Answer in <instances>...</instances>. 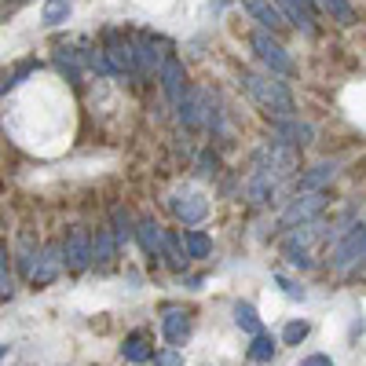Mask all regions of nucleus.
I'll return each instance as SVG.
<instances>
[{"label":"nucleus","mask_w":366,"mask_h":366,"mask_svg":"<svg viewBox=\"0 0 366 366\" xmlns=\"http://www.w3.org/2000/svg\"><path fill=\"white\" fill-rule=\"evenodd\" d=\"M242 88L249 92V99L271 117V121H290L297 117V99L293 92L274 81L271 74H253V70H242Z\"/></svg>","instance_id":"f257e3e1"},{"label":"nucleus","mask_w":366,"mask_h":366,"mask_svg":"<svg viewBox=\"0 0 366 366\" xmlns=\"http://www.w3.org/2000/svg\"><path fill=\"white\" fill-rule=\"evenodd\" d=\"M366 260V224L348 227L330 249V267L333 271H352L355 264Z\"/></svg>","instance_id":"f03ea898"},{"label":"nucleus","mask_w":366,"mask_h":366,"mask_svg":"<svg viewBox=\"0 0 366 366\" xmlns=\"http://www.w3.org/2000/svg\"><path fill=\"white\" fill-rule=\"evenodd\" d=\"M253 169H264V172H271L274 179H282V176H293V172L300 169V154H297V147H286V143H279V139H271V143H264V147L257 150Z\"/></svg>","instance_id":"7ed1b4c3"},{"label":"nucleus","mask_w":366,"mask_h":366,"mask_svg":"<svg viewBox=\"0 0 366 366\" xmlns=\"http://www.w3.org/2000/svg\"><path fill=\"white\" fill-rule=\"evenodd\" d=\"M326 191H304L297 194L286 209H282V227H304V224H315L322 217V209H326Z\"/></svg>","instance_id":"20e7f679"},{"label":"nucleus","mask_w":366,"mask_h":366,"mask_svg":"<svg viewBox=\"0 0 366 366\" xmlns=\"http://www.w3.org/2000/svg\"><path fill=\"white\" fill-rule=\"evenodd\" d=\"M249 44H253V51L260 55V63L271 70V74H293L297 66H293V59L286 55V48L274 41L267 29H257V34L249 37Z\"/></svg>","instance_id":"39448f33"},{"label":"nucleus","mask_w":366,"mask_h":366,"mask_svg":"<svg viewBox=\"0 0 366 366\" xmlns=\"http://www.w3.org/2000/svg\"><path fill=\"white\" fill-rule=\"evenodd\" d=\"M132 51H136V74H154L165 66V59H169V44L162 37H150V34H139L132 41Z\"/></svg>","instance_id":"423d86ee"},{"label":"nucleus","mask_w":366,"mask_h":366,"mask_svg":"<svg viewBox=\"0 0 366 366\" xmlns=\"http://www.w3.org/2000/svg\"><path fill=\"white\" fill-rule=\"evenodd\" d=\"M63 264L70 271H84L92 264V238L84 227H70V234L63 242Z\"/></svg>","instance_id":"0eeeda50"},{"label":"nucleus","mask_w":366,"mask_h":366,"mask_svg":"<svg viewBox=\"0 0 366 366\" xmlns=\"http://www.w3.org/2000/svg\"><path fill=\"white\" fill-rule=\"evenodd\" d=\"M279 11L300 29L304 37H319V22H315V0H279Z\"/></svg>","instance_id":"6e6552de"},{"label":"nucleus","mask_w":366,"mask_h":366,"mask_svg":"<svg viewBox=\"0 0 366 366\" xmlns=\"http://www.w3.org/2000/svg\"><path fill=\"white\" fill-rule=\"evenodd\" d=\"M242 8H246V15L260 29H267V34H282V29H286V15L279 11L274 0H242Z\"/></svg>","instance_id":"1a4fd4ad"},{"label":"nucleus","mask_w":366,"mask_h":366,"mask_svg":"<svg viewBox=\"0 0 366 366\" xmlns=\"http://www.w3.org/2000/svg\"><path fill=\"white\" fill-rule=\"evenodd\" d=\"M172 212H176V220L183 227H194L209 217V198L198 194V191H187V194H176L172 198Z\"/></svg>","instance_id":"9d476101"},{"label":"nucleus","mask_w":366,"mask_h":366,"mask_svg":"<svg viewBox=\"0 0 366 366\" xmlns=\"http://www.w3.org/2000/svg\"><path fill=\"white\" fill-rule=\"evenodd\" d=\"M271 132H274V139L279 143H286V147H308V143H315V129L312 125H304V121H297V117H290V121H271Z\"/></svg>","instance_id":"9b49d317"},{"label":"nucleus","mask_w":366,"mask_h":366,"mask_svg":"<svg viewBox=\"0 0 366 366\" xmlns=\"http://www.w3.org/2000/svg\"><path fill=\"white\" fill-rule=\"evenodd\" d=\"M107 59L114 74H136V51H132V41H125L121 34H107Z\"/></svg>","instance_id":"f8f14e48"},{"label":"nucleus","mask_w":366,"mask_h":366,"mask_svg":"<svg viewBox=\"0 0 366 366\" xmlns=\"http://www.w3.org/2000/svg\"><path fill=\"white\" fill-rule=\"evenodd\" d=\"M209 96L202 88H191V92H183V99H179V121L183 125H191V129H198L202 121H205V114H209Z\"/></svg>","instance_id":"ddd939ff"},{"label":"nucleus","mask_w":366,"mask_h":366,"mask_svg":"<svg viewBox=\"0 0 366 366\" xmlns=\"http://www.w3.org/2000/svg\"><path fill=\"white\" fill-rule=\"evenodd\" d=\"M59 253H63L59 246H44V249L37 253L34 271H29V282H34V286H48V282H55L59 267H63V257H59Z\"/></svg>","instance_id":"4468645a"},{"label":"nucleus","mask_w":366,"mask_h":366,"mask_svg":"<svg viewBox=\"0 0 366 366\" xmlns=\"http://www.w3.org/2000/svg\"><path fill=\"white\" fill-rule=\"evenodd\" d=\"M337 169H341V162H319L308 172H300L297 176V194H304V191H326L330 179L337 176Z\"/></svg>","instance_id":"2eb2a0df"},{"label":"nucleus","mask_w":366,"mask_h":366,"mask_svg":"<svg viewBox=\"0 0 366 366\" xmlns=\"http://www.w3.org/2000/svg\"><path fill=\"white\" fill-rule=\"evenodd\" d=\"M158 77H162V92L169 96V103L179 107L183 92H187V88H183V81H187V77H183V63H179L176 55H169V59H165V66L158 70Z\"/></svg>","instance_id":"dca6fc26"},{"label":"nucleus","mask_w":366,"mask_h":366,"mask_svg":"<svg viewBox=\"0 0 366 366\" xmlns=\"http://www.w3.org/2000/svg\"><path fill=\"white\" fill-rule=\"evenodd\" d=\"M274 191H279V179H274L271 172H264V169H253V172H249V179H246V198H249L253 205L271 202Z\"/></svg>","instance_id":"f3484780"},{"label":"nucleus","mask_w":366,"mask_h":366,"mask_svg":"<svg viewBox=\"0 0 366 366\" xmlns=\"http://www.w3.org/2000/svg\"><path fill=\"white\" fill-rule=\"evenodd\" d=\"M136 238H139V246H143V253L147 257H162V246H165V231H162V224L158 220H139L136 224Z\"/></svg>","instance_id":"a211bd4d"},{"label":"nucleus","mask_w":366,"mask_h":366,"mask_svg":"<svg viewBox=\"0 0 366 366\" xmlns=\"http://www.w3.org/2000/svg\"><path fill=\"white\" fill-rule=\"evenodd\" d=\"M162 330H165L169 345H172V348H179L183 341H187V333H191V319H187V312L169 308V312H165V319H162Z\"/></svg>","instance_id":"6ab92c4d"},{"label":"nucleus","mask_w":366,"mask_h":366,"mask_svg":"<svg viewBox=\"0 0 366 366\" xmlns=\"http://www.w3.org/2000/svg\"><path fill=\"white\" fill-rule=\"evenodd\" d=\"M114 257H117V238H114L110 227H99L96 231V242H92V260H96L99 267H107Z\"/></svg>","instance_id":"aec40b11"},{"label":"nucleus","mask_w":366,"mask_h":366,"mask_svg":"<svg viewBox=\"0 0 366 366\" xmlns=\"http://www.w3.org/2000/svg\"><path fill=\"white\" fill-rule=\"evenodd\" d=\"M315 4H319L333 22H341V26H355V22H359V15H355V8H352V0H315Z\"/></svg>","instance_id":"412c9836"},{"label":"nucleus","mask_w":366,"mask_h":366,"mask_svg":"<svg viewBox=\"0 0 366 366\" xmlns=\"http://www.w3.org/2000/svg\"><path fill=\"white\" fill-rule=\"evenodd\" d=\"M183 246H187V260H205L212 253V238L205 231H183Z\"/></svg>","instance_id":"4be33fe9"},{"label":"nucleus","mask_w":366,"mask_h":366,"mask_svg":"<svg viewBox=\"0 0 366 366\" xmlns=\"http://www.w3.org/2000/svg\"><path fill=\"white\" fill-rule=\"evenodd\" d=\"M121 352H125V359H129V362H147V359H154V352L147 348V333H143V330L129 333L125 345H121Z\"/></svg>","instance_id":"5701e85b"},{"label":"nucleus","mask_w":366,"mask_h":366,"mask_svg":"<svg viewBox=\"0 0 366 366\" xmlns=\"http://www.w3.org/2000/svg\"><path fill=\"white\" fill-rule=\"evenodd\" d=\"M74 11V0H44V8H41V19L44 26H63Z\"/></svg>","instance_id":"b1692460"},{"label":"nucleus","mask_w":366,"mask_h":366,"mask_svg":"<svg viewBox=\"0 0 366 366\" xmlns=\"http://www.w3.org/2000/svg\"><path fill=\"white\" fill-rule=\"evenodd\" d=\"M234 322L246 330V333H253V337H257V333H264V330H260V315H257V308H253V304H246V300H238V304H234Z\"/></svg>","instance_id":"393cba45"},{"label":"nucleus","mask_w":366,"mask_h":366,"mask_svg":"<svg viewBox=\"0 0 366 366\" xmlns=\"http://www.w3.org/2000/svg\"><path fill=\"white\" fill-rule=\"evenodd\" d=\"M274 352H279V345H274V337H267V333H257L253 345H249V359L253 362H271Z\"/></svg>","instance_id":"a878e982"},{"label":"nucleus","mask_w":366,"mask_h":366,"mask_svg":"<svg viewBox=\"0 0 366 366\" xmlns=\"http://www.w3.org/2000/svg\"><path fill=\"white\" fill-rule=\"evenodd\" d=\"M312 333V326L304 322V319H293V322H286V330H282V345H300L304 337Z\"/></svg>","instance_id":"bb28decb"},{"label":"nucleus","mask_w":366,"mask_h":366,"mask_svg":"<svg viewBox=\"0 0 366 366\" xmlns=\"http://www.w3.org/2000/svg\"><path fill=\"white\" fill-rule=\"evenodd\" d=\"M11 297V264H8V246L0 242V300Z\"/></svg>","instance_id":"cd10ccee"},{"label":"nucleus","mask_w":366,"mask_h":366,"mask_svg":"<svg viewBox=\"0 0 366 366\" xmlns=\"http://www.w3.org/2000/svg\"><path fill=\"white\" fill-rule=\"evenodd\" d=\"M114 224H117V227H114V238H117V242H125L129 234H136V227H129V212L121 209V205H114Z\"/></svg>","instance_id":"c85d7f7f"},{"label":"nucleus","mask_w":366,"mask_h":366,"mask_svg":"<svg viewBox=\"0 0 366 366\" xmlns=\"http://www.w3.org/2000/svg\"><path fill=\"white\" fill-rule=\"evenodd\" d=\"M274 282H279V290L290 297V300H304L308 293H304V286H297L293 279H286V274H274Z\"/></svg>","instance_id":"c756f323"},{"label":"nucleus","mask_w":366,"mask_h":366,"mask_svg":"<svg viewBox=\"0 0 366 366\" xmlns=\"http://www.w3.org/2000/svg\"><path fill=\"white\" fill-rule=\"evenodd\" d=\"M154 366H183V355H179V348L154 352Z\"/></svg>","instance_id":"7c9ffc66"},{"label":"nucleus","mask_w":366,"mask_h":366,"mask_svg":"<svg viewBox=\"0 0 366 366\" xmlns=\"http://www.w3.org/2000/svg\"><path fill=\"white\" fill-rule=\"evenodd\" d=\"M217 165H220V158H217V154H209V150H205V154H202V162H198V172H202V176H212V172H217Z\"/></svg>","instance_id":"2f4dec72"},{"label":"nucleus","mask_w":366,"mask_h":366,"mask_svg":"<svg viewBox=\"0 0 366 366\" xmlns=\"http://www.w3.org/2000/svg\"><path fill=\"white\" fill-rule=\"evenodd\" d=\"M300 366H333V359H330V355H322V352H315V355H304V359H300Z\"/></svg>","instance_id":"473e14b6"},{"label":"nucleus","mask_w":366,"mask_h":366,"mask_svg":"<svg viewBox=\"0 0 366 366\" xmlns=\"http://www.w3.org/2000/svg\"><path fill=\"white\" fill-rule=\"evenodd\" d=\"M286 260H290L293 267H312V260H308V253H286Z\"/></svg>","instance_id":"72a5a7b5"},{"label":"nucleus","mask_w":366,"mask_h":366,"mask_svg":"<svg viewBox=\"0 0 366 366\" xmlns=\"http://www.w3.org/2000/svg\"><path fill=\"white\" fill-rule=\"evenodd\" d=\"M4 355H8V348H4V345H0V359H4Z\"/></svg>","instance_id":"f704fd0d"}]
</instances>
